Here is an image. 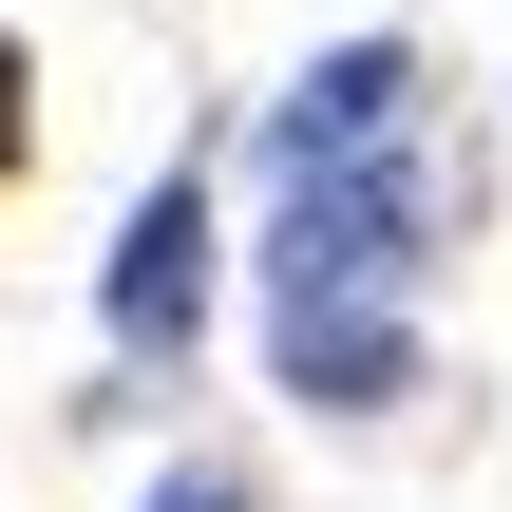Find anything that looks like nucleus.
I'll list each match as a JSON object with an SVG mask.
<instances>
[{
  "instance_id": "7ed1b4c3",
  "label": "nucleus",
  "mask_w": 512,
  "mask_h": 512,
  "mask_svg": "<svg viewBox=\"0 0 512 512\" xmlns=\"http://www.w3.org/2000/svg\"><path fill=\"white\" fill-rule=\"evenodd\" d=\"M95 323L133 342V361H190V323H209V190L171 171L133 228H114V285H95Z\"/></svg>"
},
{
  "instance_id": "f03ea898",
  "label": "nucleus",
  "mask_w": 512,
  "mask_h": 512,
  "mask_svg": "<svg viewBox=\"0 0 512 512\" xmlns=\"http://www.w3.org/2000/svg\"><path fill=\"white\" fill-rule=\"evenodd\" d=\"M418 133V38H342L285 114H266V171H361V152H399Z\"/></svg>"
},
{
  "instance_id": "f257e3e1",
  "label": "nucleus",
  "mask_w": 512,
  "mask_h": 512,
  "mask_svg": "<svg viewBox=\"0 0 512 512\" xmlns=\"http://www.w3.org/2000/svg\"><path fill=\"white\" fill-rule=\"evenodd\" d=\"M399 266H418V152L285 171V209H266V304H399Z\"/></svg>"
},
{
  "instance_id": "423d86ee",
  "label": "nucleus",
  "mask_w": 512,
  "mask_h": 512,
  "mask_svg": "<svg viewBox=\"0 0 512 512\" xmlns=\"http://www.w3.org/2000/svg\"><path fill=\"white\" fill-rule=\"evenodd\" d=\"M0 171H19V38H0Z\"/></svg>"
},
{
  "instance_id": "20e7f679",
  "label": "nucleus",
  "mask_w": 512,
  "mask_h": 512,
  "mask_svg": "<svg viewBox=\"0 0 512 512\" xmlns=\"http://www.w3.org/2000/svg\"><path fill=\"white\" fill-rule=\"evenodd\" d=\"M266 342H285V399H323V418L418 399V323L399 304H266Z\"/></svg>"
},
{
  "instance_id": "39448f33",
  "label": "nucleus",
  "mask_w": 512,
  "mask_h": 512,
  "mask_svg": "<svg viewBox=\"0 0 512 512\" xmlns=\"http://www.w3.org/2000/svg\"><path fill=\"white\" fill-rule=\"evenodd\" d=\"M152 512H266V494H247L228 456H190V475H171V494H152Z\"/></svg>"
}]
</instances>
